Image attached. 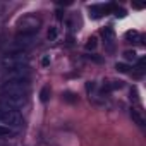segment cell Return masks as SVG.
I'll return each mask as SVG.
<instances>
[{
    "mask_svg": "<svg viewBox=\"0 0 146 146\" xmlns=\"http://www.w3.org/2000/svg\"><path fill=\"white\" fill-rule=\"evenodd\" d=\"M29 65V55L26 53V50H16V52H9L7 55H4L2 58V69H14V67H24Z\"/></svg>",
    "mask_w": 146,
    "mask_h": 146,
    "instance_id": "cell-1",
    "label": "cell"
},
{
    "mask_svg": "<svg viewBox=\"0 0 146 146\" xmlns=\"http://www.w3.org/2000/svg\"><path fill=\"white\" fill-rule=\"evenodd\" d=\"M41 28V19L33 16V14H26L23 16L19 21H17V29H19V35H36L38 29Z\"/></svg>",
    "mask_w": 146,
    "mask_h": 146,
    "instance_id": "cell-2",
    "label": "cell"
},
{
    "mask_svg": "<svg viewBox=\"0 0 146 146\" xmlns=\"http://www.w3.org/2000/svg\"><path fill=\"white\" fill-rule=\"evenodd\" d=\"M0 124L5 127H11V129H17L23 125V117L17 110L0 105Z\"/></svg>",
    "mask_w": 146,
    "mask_h": 146,
    "instance_id": "cell-3",
    "label": "cell"
},
{
    "mask_svg": "<svg viewBox=\"0 0 146 146\" xmlns=\"http://www.w3.org/2000/svg\"><path fill=\"white\" fill-rule=\"evenodd\" d=\"M2 93H29V79H5L0 84Z\"/></svg>",
    "mask_w": 146,
    "mask_h": 146,
    "instance_id": "cell-4",
    "label": "cell"
},
{
    "mask_svg": "<svg viewBox=\"0 0 146 146\" xmlns=\"http://www.w3.org/2000/svg\"><path fill=\"white\" fill-rule=\"evenodd\" d=\"M26 102H28V95L23 93H2V96H0V105L9 107L12 110L24 107Z\"/></svg>",
    "mask_w": 146,
    "mask_h": 146,
    "instance_id": "cell-5",
    "label": "cell"
},
{
    "mask_svg": "<svg viewBox=\"0 0 146 146\" xmlns=\"http://www.w3.org/2000/svg\"><path fill=\"white\" fill-rule=\"evenodd\" d=\"M5 79H29V65L4 70V81Z\"/></svg>",
    "mask_w": 146,
    "mask_h": 146,
    "instance_id": "cell-6",
    "label": "cell"
},
{
    "mask_svg": "<svg viewBox=\"0 0 146 146\" xmlns=\"http://www.w3.org/2000/svg\"><path fill=\"white\" fill-rule=\"evenodd\" d=\"M33 43H35V36H33V35H19V33H17V36L14 38V45H16L19 50H24V48L31 46Z\"/></svg>",
    "mask_w": 146,
    "mask_h": 146,
    "instance_id": "cell-7",
    "label": "cell"
},
{
    "mask_svg": "<svg viewBox=\"0 0 146 146\" xmlns=\"http://www.w3.org/2000/svg\"><path fill=\"white\" fill-rule=\"evenodd\" d=\"M88 12H90V17H91V19H100V17L105 14L103 5H98V4L90 5V7H88Z\"/></svg>",
    "mask_w": 146,
    "mask_h": 146,
    "instance_id": "cell-8",
    "label": "cell"
},
{
    "mask_svg": "<svg viewBox=\"0 0 146 146\" xmlns=\"http://www.w3.org/2000/svg\"><path fill=\"white\" fill-rule=\"evenodd\" d=\"M131 119H132L134 124H137L139 127H144V125H146V119H144V115H143L139 110H136V108L131 110Z\"/></svg>",
    "mask_w": 146,
    "mask_h": 146,
    "instance_id": "cell-9",
    "label": "cell"
},
{
    "mask_svg": "<svg viewBox=\"0 0 146 146\" xmlns=\"http://www.w3.org/2000/svg\"><path fill=\"white\" fill-rule=\"evenodd\" d=\"M102 36L105 38V43H113V40H115V33H113L112 28H103L102 29Z\"/></svg>",
    "mask_w": 146,
    "mask_h": 146,
    "instance_id": "cell-10",
    "label": "cell"
},
{
    "mask_svg": "<svg viewBox=\"0 0 146 146\" xmlns=\"http://www.w3.org/2000/svg\"><path fill=\"white\" fill-rule=\"evenodd\" d=\"M139 38H141V35H139L136 29H132V31H127V33H125V40H127L129 43H137V41H139Z\"/></svg>",
    "mask_w": 146,
    "mask_h": 146,
    "instance_id": "cell-11",
    "label": "cell"
},
{
    "mask_svg": "<svg viewBox=\"0 0 146 146\" xmlns=\"http://www.w3.org/2000/svg\"><path fill=\"white\" fill-rule=\"evenodd\" d=\"M124 86V83L122 81H110V83H107L105 86H103V91H112V90H120Z\"/></svg>",
    "mask_w": 146,
    "mask_h": 146,
    "instance_id": "cell-12",
    "label": "cell"
},
{
    "mask_svg": "<svg viewBox=\"0 0 146 146\" xmlns=\"http://www.w3.org/2000/svg\"><path fill=\"white\" fill-rule=\"evenodd\" d=\"M50 86H43L41 88V91H40V100L43 102V103H46L48 100H50Z\"/></svg>",
    "mask_w": 146,
    "mask_h": 146,
    "instance_id": "cell-13",
    "label": "cell"
},
{
    "mask_svg": "<svg viewBox=\"0 0 146 146\" xmlns=\"http://www.w3.org/2000/svg\"><path fill=\"white\" fill-rule=\"evenodd\" d=\"M16 134V131L14 129H11V127H5V125H2L0 124V137H11V136H14Z\"/></svg>",
    "mask_w": 146,
    "mask_h": 146,
    "instance_id": "cell-14",
    "label": "cell"
},
{
    "mask_svg": "<svg viewBox=\"0 0 146 146\" xmlns=\"http://www.w3.org/2000/svg\"><path fill=\"white\" fill-rule=\"evenodd\" d=\"M46 36H48V40H50V41H55V40H57V36H58V28H57V26H52V28L48 29Z\"/></svg>",
    "mask_w": 146,
    "mask_h": 146,
    "instance_id": "cell-15",
    "label": "cell"
},
{
    "mask_svg": "<svg viewBox=\"0 0 146 146\" xmlns=\"http://www.w3.org/2000/svg\"><path fill=\"white\" fill-rule=\"evenodd\" d=\"M124 58L129 60V62H136V60H137V53H136L134 50H125V52H124Z\"/></svg>",
    "mask_w": 146,
    "mask_h": 146,
    "instance_id": "cell-16",
    "label": "cell"
},
{
    "mask_svg": "<svg viewBox=\"0 0 146 146\" xmlns=\"http://www.w3.org/2000/svg\"><path fill=\"white\" fill-rule=\"evenodd\" d=\"M96 46H98V40H96V36L88 38V41H86V50H95Z\"/></svg>",
    "mask_w": 146,
    "mask_h": 146,
    "instance_id": "cell-17",
    "label": "cell"
},
{
    "mask_svg": "<svg viewBox=\"0 0 146 146\" xmlns=\"http://www.w3.org/2000/svg\"><path fill=\"white\" fill-rule=\"evenodd\" d=\"M62 98H64L65 102H69V103H74V102H78V96H76L74 93H70V91H65V93L62 95Z\"/></svg>",
    "mask_w": 146,
    "mask_h": 146,
    "instance_id": "cell-18",
    "label": "cell"
},
{
    "mask_svg": "<svg viewBox=\"0 0 146 146\" xmlns=\"http://www.w3.org/2000/svg\"><path fill=\"white\" fill-rule=\"evenodd\" d=\"M115 69H117L119 72H124V74H127V72H131V67H129L127 64H122V62H117Z\"/></svg>",
    "mask_w": 146,
    "mask_h": 146,
    "instance_id": "cell-19",
    "label": "cell"
},
{
    "mask_svg": "<svg viewBox=\"0 0 146 146\" xmlns=\"http://www.w3.org/2000/svg\"><path fill=\"white\" fill-rule=\"evenodd\" d=\"M112 12L115 14V17H125V11L122 9V7H117V5H113V9H112Z\"/></svg>",
    "mask_w": 146,
    "mask_h": 146,
    "instance_id": "cell-20",
    "label": "cell"
},
{
    "mask_svg": "<svg viewBox=\"0 0 146 146\" xmlns=\"http://www.w3.org/2000/svg\"><path fill=\"white\" fill-rule=\"evenodd\" d=\"M41 65H43V67H48V65H50V55H43V58H41Z\"/></svg>",
    "mask_w": 146,
    "mask_h": 146,
    "instance_id": "cell-21",
    "label": "cell"
},
{
    "mask_svg": "<svg viewBox=\"0 0 146 146\" xmlns=\"http://www.w3.org/2000/svg\"><path fill=\"white\" fill-rule=\"evenodd\" d=\"M134 7H136V9H143L144 5H143V4H134Z\"/></svg>",
    "mask_w": 146,
    "mask_h": 146,
    "instance_id": "cell-22",
    "label": "cell"
}]
</instances>
